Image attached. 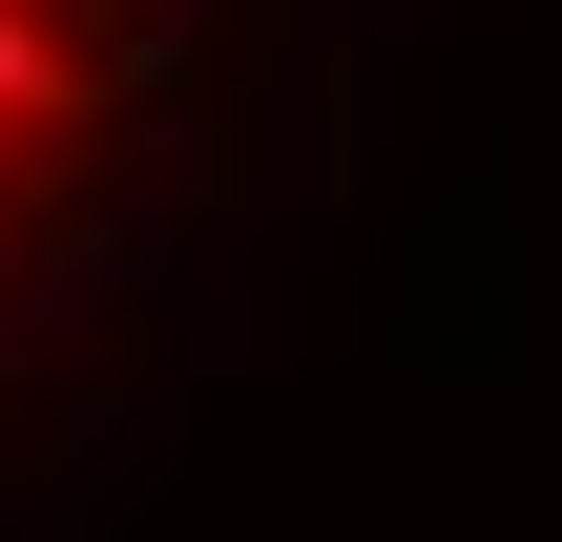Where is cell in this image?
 <instances>
[{
	"label": "cell",
	"mask_w": 562,
	"mask_h": 542,
	"mask_svg": "<svg viewBox=\"0 0 562 542\" xmlns=\"http://www.w3.org/2000/svg\"><path fill=\"white\" fill-rule=\"evenodd\" d=\"M42 84H63V63H42V21L0 0V104H42Z\"/></svg>",
	"instance_id": "6da1fadb"
}]
</instances>
